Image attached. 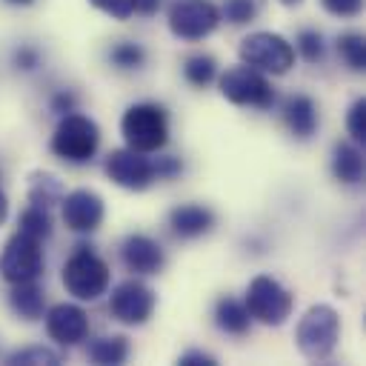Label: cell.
Masks as SVG:
<instances>
[{
  "label": "cell",
  "mask_w": 366,
  "mask_h": 366,
  "mask_svg": "<svg viewBox=\"0 0 366 366\" xmlns=\"http://www.w3.org/2000/svg\"><path fill=\"white\" fill-rule=\"evenodd\" d=\"M120 132L126 137V146L143 154L160 152L169 140V117L166 109L157 103H134L123 112Z\"/></svg>",
  "instance_id": "obj_1"
},
{
  "label": "cell",
  "mask_w": 366,
  "mask_h": 366,
  "mask_svg": "<svg viewBox=\"0 0 366 366\" xmlns=\"http://www.w3.org/2000/svg\"><path fill=\"white\" fill-rule=\"evenodd\" d=\"M337 335H340V317L326 303L312 306L297 320V329H295L297 349L309 360H326L335 352V346H337Z\"/></svg>",
  "instance_id": "obj_2"
},
{
  "label": "cell",
  "mask_w": 366,
  "mask_h": 366,
  "mask_svg": "<svg viewBox=\"0 0 366 366\" xmlns=\"http://www.w3.org/2000/svg\"><path fill=\"white\" fill-rule=\"evenodd\" d=\"M100 146V129L92 117L69 112L51 134V152L66 163H89Z\"/></svg>",
  "instance_id": "obj_3"
},
{
  "label": "cell",
  "mask_w": 366,
  "mask_h": 366,
  "mask_svg": "<svg viewBox=\"0 0 366 366\" xmlns=\"http://www.w3.org/2000/svg\"><path fill=\"white\" fill-rule=\"evenodd\" d=\"M63 286L77 300H97L109 289V266L92 246H77L63 266Z\"/></svg>",
  "instance_id": "obj_4"
},
{
  "label": "cell",
  "mask_w": 366,
  "mask_h": 366,
  "mask_svg": "<svg viewBox=\"0 0 366 366\" xmlns=\"http://www.w3.org/2000/svg\"><path fill=\"white\" fill-rule=\"evenodd\" d=\"M220 94L234 106H252V109H269L274 103L272 83L252 66H232L220 74Z\"/></svg>",
  "instance_id": "obj_5"
},
{
  "label": "cell",
  "mask_w": 366,
  "mask_h": 366,
  "mask_svg": "<svg viewBox=\"0 0 366 366\" xmlns=\"http://www.w3.org/2000/svg\"><path fill=\"white\" fill-rule=\"evenodd\" d=\"M240 57L252 69H263L272 74H286L295 66V49L286 37L274 31H254L243 37L240 43Z\"/></svg>",
  "instance_id": "obj_6"
},
{
  "label": "cell",
  "mask_w": 366,
  "mask_h": 366,
  "mask_svg": "<svg viewBox=\"0 0 366 366\" xmlns=\"http://www.w3.org/2000/svg\"><path fill=\"white\" fill-rule=\"evenodd\" d=\"M292 295L289 289H283L274 277L269 274H257L249 289H246V309L254 320L266 323V326H280L286 323V317L292 315Z\"/></svg>",
  "instance_id": "obj_7"
},
{
  "label": "cell",
  "mask_w": 366,
  "mask_h": 366,
  "mask_svg": "<svg viewBox=\"0 0 366 366\" xmlns=\"http://www.w3.org/2000/svg\"><path fill=\"white\" fill-rule=\"evenodd\" d=\"M220 20V9L212 0H174L169 6V31L180 40H203Z\"/></svg>",
  "instance_id": "obj_8"
},
{
  "label": "cell",
  "mask_w": 366,
  "mask_h": 366,
  "mask_svg": "<svg viewBox=\"0 0 366 366\" xmlns=\"http://www.w3.org/2000/svg\"><path fill=\"white\" fill-rule=\"evenodd\" d=\"M43 272V249L40 240L17 232L14 237H9L3 254H0V274L9 283H26V280H37V274Z\"/></svg>",
  "instance_id": "obj_9"
},
{
  "label": "cell",
  "mask_w": 366,
  "mask_h": 366,
  "mask_svg": "<svg viewBox=\"0 0 366 366\" xmlns=\"http://www.w3.org/2000/svg\"><path fill=\"white\" fill-rule=\"evenodd\" d=\"M109 312L114 320L129 323V326H140L152 317L154 312V292L140 283V280H123L114 286L112 297H109Z\"/></svg>",
  "instance_id": "obj_10"
},
{
  "label": "cell",
  "mask_w": 366,
  "mask_h": 366,
  "mask_svg": "<svg viewBox=\"0 0 366 366\" xmlns=\"http://www.w3.org/2000/svg\"><path fill=\"white\" fill-rule=\"evenodd\" d=\"M106 174L129 192H143L149 189L157 177H154V160L146 157L143 152L134 149H117L106 157Z\"/></svg>",
  "instance_id": "obj_11"
},
{
  "label": "cell",
  "mask_w": 366,
  "mask_h": 366,
  "mask_svg": "<svg viewBox=\"0 0 366 366\" xmlns=\"http://www.w3.org/2000/svg\"><path fill=\"white\" fill-rule=\"evenodd\" d=\"M103 200L100 194L89 192V189H74L69 194H63V223L77 232V234H89L103 223Z\"/></svg>",
  "instance_id": "obj_12"
},
{
  "label": "cell",
  "mask_w": 366,
  "mask_h": 366,
  "mask_svg": "<svg viewBox=\"0 0 366 366\" xmlns=\"http://www.w3.org/2000/svg\"><path fill=\"white\" fill-rule=\"evenodd\" d=\"M46 332L51 340H57L60 346H74L86 337L89 332V317L80 306L74 303H57L49 309L46 315Z\"/></svg>",
  "instance_id": "obj_13"
},
{
  "label": "cell",
  "mask_w": 366,
  "mask_h": 366,
  "mask_svg": "<svg viewBox=\"0 0 366 366\" xmlns=\"http://www.w3.org/2000/svg\"><path fill=\"white\" fill-rule=\"evenodd\" d=\"M123 263L129 272L134 274H157L166 263V254H163V246L157 240H152L149 234H129L123 240Z\"/></svg>",
  "instance_id": "obj_14"
},
{
  "label": "cell",
  "mask_w": 366,
  "mask_h": 366,
  "mask_svg": "<svg viewBox=\"0 0 366 366\" xmlns=\"http://www.w3.org/2000/svg\"><path fill=\"white\" fill-rule=\"evenodd\" d=\"M169 226H172V232L177 237L192 240V237L206 234L214 226V212L200 206V203H183V206L169 212Z\"/></svg>",
  "instance_id": "obj_15"
},
{
  "label": "cell",
  "mask_w": 366,
  "mask_h": 366,
  "mask_svg": "<svg viewBox=\"0 0 366 366\" xmlns=\"http://www.w3.org/2000/svg\"><path fill=\"white\" fill-rule=\"evenodd\" d=\"M283 120L297 140H309L317 129V106L309 94H292L283 106Z\"/></svg>",
  "instance_id": "obj_16"
},
{
  "label": "cell",
  "mask_w": 366,
  "mask_h": 366,
  "mask_svg": "<svg viewBox=\"0 0 366 366\" xmlns=\"http://www.w3.org/2000/svg\"><path fill=\"white\" fill-rule=\"evenodd\" d=\"M14 289L9 292V306L17 317L23 320H37L43 315V306H46V295L43 289L34 283V280H26V283H11Z\"/></svg>",
  "instance_id": "obj_17"
},
{
  "label": "cell",
  "mask_w": 366,
  "mask_h": 366,
  "mask_svg": "<svg viewBox=\"0 0 366 366\" xmlns=\"http://www.w3.org/2000/svg\"><path fill=\"white\" fill-rule=\"evenodd\" d=\"M214 323L226 335H246L252 326V315H249L246 303H240L234 297H220L214 306Z\"/></svg>",
  "instance_id": "obj_18"
},
{
  "label": "cell",
  "mask_w": 366,
  "mask_h": 366,
  "mask_svg": "<svg viewBox=\"0 0 366 366\" xmlns=\"http://www.w3.org/2000/svg\"><path fill=\"white\" fill-rule=\"evenodd\" d=\"M332 172L340 183H360L363 180V154L357 152V146L352 143H337L335 154H332Z\"/></svg>",
  "instance_id": "obj_19"
},
{
  "label": "cell",
  "mask_w": 366,
  "mask_h": 366,
  "mask_svg": "<svg viewBox=\"0 0 366 366\" xmlns=\"http://www.w3.org/2000/svg\"><path fill=\"white\" fill-rule=\"evenodd\" d=\"M86 355H89V360H94L100 366H117L129 357V340L123 335H103L89 343Z\"/></svg>",
  "instance_id": "obj_20"
},
{
  "label": "cell",
  "mask_w": 366,
  "mask_h": 366,
  "mask_svg": "<svg viewBox=\"0 0 366 366\" xmlns=\"http://www.w3.org/2000/svg\"><path fill=\"white\" fill-rule=\"evenodd\" d=\"M63 183L49 174V172H34L31 174V183H29V203H37V206H51L57 200H63Z\"/></svg>",
  "instance_id": "obj_21"
},
{
  "label": "cell",
  "mask_w": 366,
  "mask_h": 366,
  "mask_svg": "<svg viewBox=\"0 0 366 366\" xmlns=\"http://www.w3.org/2000/svg\"><path fill=\"white\" fill-rule=\"evenodd\" d=\"M17 232H23V234H29V237H34V240H46V237H51V214H49V209L46 206H37V203H29L23 212H20V220H17Z\"/></svg>",
  "instance_id": "obj_22"
},
{
  "label": "cell",
  "mask_w": 366,
  "mask_h": 366,
  "mask_svg": "<svg viewBox=\"0 0 366 366\" xmlns=\"http://www.w3.org/2000/svg\"><path fill=\"white\" fill-rule=\"evenodd\" d=\"M337 51H340V57L346 60V66L352 71H363L366 69V40H363V34H357V31L340 34L337 37Z\"/></svg>",
  "instance_id": "obj_23"
},
{
  "label": "cell",
  "mask_w": 366,
  "mask_h": 366,
  "mask_svg": "<svg viewBox=\"0 0 366 366\" xmlns=\"http://www.w3.org/2000/svg\"><path fill=\"white\" fill-rule=\"evenodd\" d=\"M183 74H186V80H189L192 86L203 89V86H209V83L214 80V74H217V63H214V57H209V54H194V57L186 60Z\"/></svg>",
  "instance_id": "obj_24"
},
{
  "label": "cell",
  "mask_w": 366,
  "mask_h": 366,
  "mask_svg": "<svg viewBox=\"0 0 366 366\" xmlns=\"http://www.w3.org/2000/svg\"><path fill=\"white\" fill-rule=\"evenodd\" d=\"M109 60L112 66L117 69H140L146 63V49L140 43H132V40H123L117 43L112 51H109Z\"/></svg>",
  "instance_id": "obj_25"
},
{
  "label": "cell",
  "mask_w": 366,
  "mask_h": 366,
  "mask_svg": "<svg viewBox=\"0 0 366 366\" xmlns=\"http://www.w3.org/2000/svg\"><path fill=\"white\" fill-rule=\"evenodd\" d=\"M297 51H300V57L306 60V63H317V60H323V54H326V43H323V34L317 31V29H303V31H297Z\"/></svg>",
  "instance_id": "obj_26"
},
{
  "label": "cell",
  "mask_w": 366,
  "mask_h": 366,
  "mask_svg": "<svg viewBox=\"0 0 366 366\" xmlns=\"http://www.w3.org/2000/svg\"><path fill=\"white\" fill-rule=\"evenodd\" d=\"M220 17H226L232 26L252 23L257 17V0H223Z\"/></svg>",
  "instance_id": "obj_27"
},
{
  "label": "cell",
  "mask_w": 366,
  "mask_h": 366,
  "mask_svg": "<svg viewBox=\"0 0 366 366\" xmlns=\"http://www.w3.org/2000/svg\"><path fill=\"white\" fill-rule=\"evenodd\" d=\"M9 363H60V355L57 352H51V349H46V346H29V349H17V352H11L9 355Z\"/></svg>",
  "instance_id": "obj_28"
},
{
  "label": "cell",
  "mask_w": 366,
  "mask_h": 366,
  "mask_svg": "<svg viewBox=\"0 0 366 366\" xmlns=\"http://www.w3.org/2000/svg\"><path fill=\"white\" fill-rule=\"evenodd\" d=\"M346 129H349V134H352L355 143H363L366 140V100L363 97L352 103V109L346 114Z\"/></svg>",
  "instance_id": "obj_29"
},
{
  "label": "cell",
  "mask_w": 366,
  "mask_h": 366,
  "mask_svg": "<svg viewBox=\"0 0 366 366\" xmlns=\"http://www.w3.org/2000/svg\"><path fill=\"white\" fill-rule=\"evenodd\" d=\"M94 9H100L103 14L114 17V20H126L134 14V3L137 0H89Z\"/></svg>",
  "instance_id": "obj_30"
},
{
  "label": "cell",
  "mask_w": 366,
  "mask_h": 366,
  "mask_svg": "<svg viewBox=\"0 0 366 366\" xmlns=\"http://www.w3.org/2000/svg\"><path fill=\"white\" fill-rule=\"evenodd\" d=\"M320 3L335 17H355L363 9V0H320Z\"/></svg>",
  "instance_id": "obj_31"
},
{
  "label": "cell",
  "mask_w": 366,
  "mask_h": 366,
  "mask_svg": "<svg viewBox=\"0 0 366 366\" xmlns=\"http://www.w3.org/2000/svg\"><path fill=\"white\" fill-rule=\"evenodd\" d=\"M183 172V160L180 157H157L154 160V177L157 180H169L174 174Z\"/></svg>",
  "instance_id": "obj_32"
},
{
  "label": "cell",
  "mask_w": 366,
  "mask_h": 366,
  "mask_svg": "<svg viewBox=\"0 0 366 366\" xmlns=\"http://www.w3.org/2000/svg\"><path fill=\"white\" fill-rule=\"evenodd\" d=\"M14 66H17V69H23V71L37 69V66H40V51H37V49H31V46H20V49L14 51Z\"/></svg>",
  "instance_id": "obj_33"
},
{
  "label": "cell",
  "mask_w": 366,
  "mask_h": 366,
  "mask_svg": "<svg viewBox=\"0 0 366 366\" xmlns=\"http://www.w3.org/2000/svg\"><path fill=\"white\" fill-rule=\"evenodd\" d=\"M74 106H77V97H74L71 92H57V94L51 97V112H57L60 117L69 114V112H74Z\"/></svg>",
  "instance_id": "obj_34"
},
{
  "label": "cell",
  "mask_w": 366,
  "mask_h": 366,
  "mask_svg": "<svg viewBox=\"0 0 366 366\" xmlns=\"http://www.w3.org/2000/svg\"><path fill=\"white\" fill-rule=\"evenodd\" d=\"M180 366H214V357L206 355V352H183L177 357Z\"/></svg>",
  "instance_id": "obj_35"
},
{
  "label": "cell",
  "mask_w": 366,
  "mask_h": 366,
  "mask_svg": "<svg viewBox=\"0 0 366 366\" xmlns=\"http://www.w3.org/2000/svg\"><path fill=\"white\" fill-rule=\"evenodd\" d=\"M157 9H160V0H137V3H134V11H140V14H146V17H152Z\"/></svg>",
  "instance_id": "obj_36"
},
{
  "label": "cell",
  "mask_w": 366,
  "mask_h": 366,
  "mask_svg": "<svg viewBox=\"0 0 366 366\" xmlns=\"http://www.w3.org/2000/svg\"><path fill=\"white\" fill-rule=\"evenodd\" d=\"M6 214H9V203H6V194L0 192V223L6 220Z\"/></svg>",
  "instance_id": "obj_37"
},
{
  "label": "cell",
  "mask_w": 366,
  "mask_h": 366,
  "mask_svg": "<svg viewBox=\"0 0 366 366\" xmlns=\"http://www.w3.org/2000/svg\"><path fill=\"white\" fill-rule=\"evenodd\" d=\"M9 3H20V6H26V3H31V0H9Z\"/></svg>",
  "instance_id": "obj_38"
},
{
  "label": "cell",
  "mask_w": 366,
  "mask_h": 366,
  "mask_svg": "<svg viewBox=\"0 0 366 366\" xmlns=\"http://www.w3.org/2000/svg\"><path fill=\"white\" fill-rule=\"evenodd\" d=\"M280 3H300V0H280Z\"/></svg>",
  "instance_id": "obj_39"
}]
</instances>
